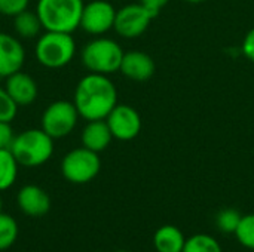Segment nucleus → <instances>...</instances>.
Here are the masks:
<instances>
[{
  "mask_svg": "<svg viewBox=\"0 0 254 252\" xmlns=\"http://www.w3.org/2000/svg\"><path fill=\"white\" fill-rule=\"evenodd\" d=\"M124 50L118 42L107 37H97L88 42L82 49V64L89 73L112 74L119 71Z\"/></svg>",
  "mask_w": 254,
  "mask_h": 252,
  "instance_id": "nucleus-5",
  "label": "nucleus"
},
{
  "mask_svg": "<svg viewBox=\"0 0 254 252\" xmlns=\"http://www.w3.org/2000/svg\"><path fill=\"white\" fill-rule=\"evenodd\" d=\"M101 171V159L98 153L77 147L64 154L61 160V174L71 184L91 183Z\"/></svg>",
  "mask_w": 254,
  "mask_h": 252,
  "instance_id": "nucleus-6",
  "label": "nucleus"
},
{
  "mask_svg": "<svg viewBox=\"0 0 254 252\" xmlns=\"http://www.w3.org/2000/svg\"><path fill=\"white\" fill-rule=\"evenodd\" d=\"M73 102L86 122L103 120L118 104V89L106 74L89 73L77 82Z\"/></svg>",
  "mask_w": 254,
  "mask_h": 252,
  "instance_id": "nucleus-1",
  "label": "nucleus"
},
{
  "mask_svg": "<svg viewBox=\"0 0 254 252\" xmlns=\"http://www.w3.org/2000/svg\"><path fill=\"white\" fill-rule=\"evenodd\" d=\"M183 252H223L220 244L216 238L205 235V233H196L186 239Z\"/></svg>",
  "mask_w": 254,
  "mask_h": 252,
  "instance_id": "nucleus-20",
  "label": "nucleus"
},
{
  "mask_svg": "<svg viewBox=\"0 0 254 252\" xmlns=\"http://www.w3.org/2000/svg\"><path fill=\"white\" fill-rule=\"evenodd\" d=\"M18 223L9 214L0 212V251H7L18 239Z\"/></svg>",
  "mask_w": 254,
  "mask_h": 252,
  "instance_id": "nucleus-19",
  "label": "nucleus"
},
{
  "mask_svg": "<svg viewBox=\"0 0 254 252\" xmlns=\"http://www.w3.org/2000/svg\"><path fill=\"white\" fill-rule=\"evenodd\" d=\"M186 238L183 232L171 224L159 227L153 235V247L156 252H183Z\"/></svg>",
  "mask_w": 254,
  "mask_h": 252,
  "instance_id": "nucleus-16",
  "label": "nucleus"
},
{
  "mask_svg": "<svg viewBox=\"0 0 254 252\" xmlns=\"http://www.w3.org/2000/svg\"><path fill=\"white\" fill-rule=\"evenodd\" d=\"M19 163L12 154L10 149L0 150V192L10 189L18 177Z\"/></svg>",
  "mask_w": 254,
  "mask_h": 252,
  "instance_id": "nucleus-18",
  "label": "nucleus"
},
{
  "mask_svg": "<svg viewBox=\"0 0 254 252\" xmlns=\"http://www.w3.org/2000/svg\"><path fill=\"white\" fill-rule=\"evenodd\" d=\"M40 65L57 70L68 65L76 55V42L70 33L45 31L39 36L34 48Z\"/></svg>",
  "mask_w": 254,
  "mask_h": 252,
  "instance_id": "nucleus-4",
  "label": "nucleus"
},
{
  "mask_svg": "<svg viewBox=\"0 0 254 252\" xmlns=\"http://www.w3.org/2000/svg\"><path fill=\"white\" fill-rule=\"evenodd\" d=\"M30 0H0V15L3 16H15L22 10L28 9Z\"/></svg>",
  "mask_w": 254,
  "mask_h": 252,
  "instance_id": "nucleus-24",
  "label": "nucleus"
},
{
  "mask_svg": "<svg viewBox=\"0 0 254 252\" xmlns=\"http://www.w3.org/2000/svg\"><path fill=\"white\" fill-rule=\"evenodd\" d=\"M16 113H18V105L10 98L4 86L3 88L0 86V122L12 123V120L16 117Z\"/></svg>",
  "mask_w": 254,
  "mask_h": 252,
  "instance_id": "nucleus-23",
  "label": "nucleus"
},
{
  "mask_svg": "<svg viewBox=\"0 0 254 252\" xmlns=\"http://www.w3.org/2000/svg\"><path fill=\"white\" fill-rule=\"evenodd\" d=\"M243 52L254 64V28H252L243 40Z\"/></svg>",
  "mask_w": 254,
  "mask_h": 252,
  "instance_id": "nucleus-26",
  "label": "nucleus"
},
{
  "mask_svg": "<svg viewBox=\"0 0 254 252\" xmlns=\"http://www.w3.org/2000/svg\"><path fill=\"white\" fill-rule=\"evenodd\" d=\"M113 140V135L110 132V128L106 122V119L103 120H89L80 135V141L82 146L95 151V153H101L104 151L110 143Z\"/></svg>",
  "mask_w": 254,
  "mask_h": 252,
  "instance_id": "nucleus-15",
  "label": "nucleus"
},
{
  "mask_svg": "<svg viewBox=\"0 0 254 252\" xmlns=\"http://www.w3.org/2000/svg\"><path fill=\"white\" fill-rule=\"evenodd\" d=\"M241 214L235 208H225L216 215V227L226 235L235 233L240 221H241Z\"/></svg>",
  "mask_w": 254,
  "mask_h": 252,
  "instance_id": "nucleus-22",
  "label": "nucleus"
},
{
  "mask_svg": "<svg viewBox=\"0 0 254 252\" xmlns=\"http://www.w3.org/2000/svg\"><path fill=\"white\" fill-rule=\"evenodd\" d=\"M156 70L155 61L150 55L141 50L125 52L119 71L129 80L146 82L153 77Z\"/></svg>",
  "mask_w": 254,
  "mask_h": 252,
  "instance_id": "nucleus-13",
  "label": "nucleus"
},
{
  "mask_svg": "<svg viewBox=\"0 0 254 252\" xmlns=\"http://www.w3.org/2000/svg\"><path fill=\"white\" fill-rule=\"evenodd\" d=\"M115 18L116 9L112 3L106 0H92L83 6L79 28L92 36H103L113 28Z\"/></svg>",
  "mask_w": 254,
  "mask_h": 252,
  "instance_id": "nucleus-9",
  "label": "nucleus"
},
{
  "mask_svg": "<svg viewBox=\"0 0 254 252\" xmlns=\"http://www.w3.org/2000/svg\"><path fill=\"white\" fill-rule=\"evenodd\" d=\"M185 1H189V3H202L205 0H185Z\"/></svg>",
  "mask_w": 254,
  "mask_h": 252,
  "instance_id": "nucleus-28",
  "label": "nucleus"
},
{
  "mask_svg": "<svg viewBox=\"0 0 254 252\" xmlns=\"http://www.w3.org/2000/svg\"><path fill=\"white\" fill-rule=\"evenodd\" d=\"M116 252H131V251H116Z\"/></svg>",
  "mask_w": 254,
  "mask_h": 252,
  "instance_id": "nucleus-30",
  "label": "nucleus"
},
{
  "mask_svg": "<svg viewBox=\"0 0 254 252\" xmlns=\"http://www.w3.org/2000/svg\"><path fill=\"white\" fill-rule=\"evenodd\" d=\"M140 3L149 10L152 12L155 16H158L161 13V10L170 3V0H140Z\"/></svg>",
  "mask_w": 254,
  "mask_h": 252,
  "instance_id": "nucleus-27",
  "label": "nucleus"
},
{
  "mask_svg": "<svg viewBox=\"0 0 254 252\" xmlns=\"http://www.w3.org/2000/svg\"><path fill=\"white\" fill-rule=\"evenodd\" d=\"M13 30L16 37L22 40H30L40 34L43 25L36 10L33 12L30 9H25L13 16Z\"/></svg>",
  "mask_w": 254,
  "mask_h": 252,
  "instance_id": "nucleus-17",
  "label": "nucleus"
},
{
  "mask_svg": "<svg viewBox=\"0 0 254 252\" xmlns=\"http://www.w3.org/2000/svg\"><path fill=\"white\" fill-rule=\"evenodd\" d=\"M155 18L141 3L127 4L116 10L113 30L124 39H135L146 33Z\"/></svg>",
  "mask_w": 254,
  "mask_h": 252,
  "instance_id": "nucleus-8",
  "label": "nucleus"
},
{
  "mask_svg": "<svg viewBox=\"0 0 254 252\" xmlns=\"http://www.w3.org/2000/svg\"><path fill=\"white\" fill-rule=\"evenodd\" d=\"M1 208H3V201H1V196H0V212H1Z\"/></svg>",
  "mask_w": 254,
  "mask_h": 252,
  "instance_id": "nucleus-29",
  "label": "nucleus"
},
{
  "mask_svg": "<svg viewBox=\"0 0 254 252\" xmlns=\"http://www.w3.org/2000/svg\"><path fill=\"white\" fill-rule=\"evenodd\" d=\"M16 205L19 211L28 217H43L51 209V198L42 187L27 184L19 189L16 195Z\"/></svg>",
  "mask_w": 254,
  "mask_h": 252,
  "instance_id": "nucleus-12",
  "label": "nucleus"
},
{
  "mask_svg": "<svg viewBox=\"0 0 254 252\" xmlns=\"http://www.w3.org/2000/svg\"><path fill=\"white\" fill-rule=\"evenodd\" d=\"M15 138L12 125L9 122H0V150L10 149V144Z\"/></svg>",
  "mask_w": 254,
  "mask_h": 252,
  "instance_id": "nucleus-25",
  "label": "nucleus"
},
{
  "mask_svg": "<svg viewBox=\"0 0 254 252\" xmlns=\"http://www.w3.org/2000/svg\"><path fill=\"white\" fill-rule=\"evenodd\" d=\"M10 151L19 166L37 168L46 163L54 154V138H51L42 128L25 129L15 135Z\"/></svg>",
  "mask_w": 254,
  "mask_h": 252,
  "instance_id": "nucleus-3",
  "label": "nucleus"
},
{
  "mask_svg": "<svg viewBox=\"0 0 254 252\" xmlns=\"http://www.w3.org/2000/svg\"><path fill=\"white\" fill-rule=\"evenodd\" d=\"M79 111L73 101L58 100L51 102L40 117V128L54 140L70 135L79 120Z\"/></svg>",
  "mask_w": 254,
  "mask_h": 252,
  "instance_id": "nucleus-7",
  "label": "nucleus"
},
{
  "mask_svg": "<svg viewBox=\"0 0 254 252\" xmlns=\"http://www.w3.org/2000/svg\"><path fill=\"white\" fill-rule=\"evenodd\" d=\"M83 0H37L36 12L45 31L73 34L80 27Z\"/></svg>",
  "mask_w": 254,
  "mask_h": 252,
  "instance_id": "nucleus-2",
  "label": "nucleus"
},
{
  "mask_svg": "<svg viewBox=\"0 0 254 252\" xmlns=\"http://www.w3.org/2000/svg\"><path fill=\"white\" fill-rule=\"evenodd\" d=\"M4 89L18 107L33 104L39 94L37 82L22 70L4 79Z\"/></svg>",
  "mask_w": 254,
  "mask_h": 252,
  "instance_id": "nucleus-14",
  "label": "nucleus"
},
{
  "mask_svg": "<svg viewBox=\"0 0 254 252\" xmlns=\"http://www.w3.org/2000/svg\"><path fill=\"white\" fill-rule=\"evenodd\" d=\"M25 49L19 37L0 31V79H6L22 70Z\"/></svg>",
  "mask_w": 254,
  "mask_h": 252,
  "instance_id": "nucleus-11",
  "label": "nucleus"
},
{
  "mask_svg": "<svg viewBox=\"0 0 254 252\" xmlns=\"http://www.w3.org/2000/svg\"><path fill=\"white\" fill-rule=\"evenodd\" d=\"M234 235L244 248L254 251V214L241 217V221Z\"/></svg>",
  "mask_w": 254,
  "mask_h": 252,
  "instance_id": "nucleus-21",
  "label": "nucleus"
},
{
  "mask_svg": "<svg viewBox=\"0 0 254 252\" xmlns=\"http://www.w3.org/2000/svg\"><path fill=\"white\" fill-rule=\"evenodd\" d=\"M106 122L113 138L119 141H131L137 138L141 131V116L128 104H116L106 117Z\"/></svg>",
  "mask_w": 254,
  "mask_h": 252,
  "instance_id": "nucleus-10",
  "label": "nucleus"
}]
</instances>
